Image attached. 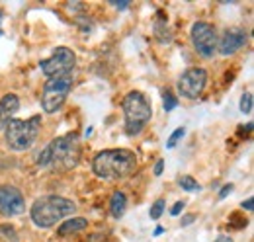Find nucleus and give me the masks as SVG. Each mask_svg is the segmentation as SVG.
<instances>
[{
    "label": "nucleus",
    "mask_w": 254,
    "mask_h": 242,
    "mask_svg": "<svg viewBox=\"0 0 254 242\" xmlns=\"http://www.w3.org/2000/svg\"><path fill=\"white\" fill-rule=\"evenodd\" d=\"M49 166H59L63 170H72L80 160V143L76 135H64L51 141L47 147Z\"/></svg>",
    "instance_id": "nucleus-4"
},
{
    "label": "nucleus",
    "mask_w": 254,
    "mask_h": 242,
    "mask_svg": "<svg viewBox=\"0 0 254 242\" xmlns=\"http://www.w3.org/2000/svg\"><path fill=\"white\" fill-rule=\"evenodd\" d=\"M243 209H249V211H253L254 209V203H253V199H247L245 203H243Z\"/></svg>",
    "instance_id": "nucleus-24"
},
{
    "label": "nucleus",
    "mask_w": 254,
    "mask_h": 242,
    "mask_svg": "<svg viewBox=\"0 0 254 242\" xmlns=\"http://www.w3.org/2000/svg\"><path fill=\"white\" fill-rule=\"evenodd\" d=\"M137 166L135 154L127 149H110L98 152L92 160V170L102 180H122L127 178Z\"/></svg>",
    "instance_id": "nucleus-1"
},
{
    "label": "nucleus",
    "mask_w": 254,
    "mask_h": 242,
    "mask_svg": "<svg viewBox=\"0 0 254 242\" xmlns=\"http://www.w3.org/2000/svg\"><path fill=\"white\" fill-rule=\"evenodd\" d=\"M162 168H164V160H159V162L155 164V176H160V174H162Z\"/></svg>",
    "instance_id": "nucleus-23"
},
{
    "label": "nucleus",
    "mask_w": 254,
    "mask_h": 242,
    "mask_svg": "<svg viewBox=\"0 0 254 242\" xmlns=\"http://www.w3.org/2000/svg\"><path fill=\"white\" fill-rule=\"evenodd\" d=\"M176 106H178V100H176L170 92H166V94H164V110H166V112H172Z\"/></svg>",
    "instance_id": "nucleus-19"
},
{
    "label": "nucleus",
    "mask_w": 254,
    "mask_h": 242,
    "mask_svg": "<svg viewBox=\"0 0 254 242\" xmlns=\"http://www.w3.org/2000/svg\"><path fill=\"white\" fill-rule=\"evenodd\" d=\"M18 110H20V98L16 94H6L0 100V129H4L10 121L14 120Z\"/></svg>",
    "instance_id": "nucleus-12"
},
{
    "label": "nucleus",
    "mask_w": 254,
    "mask_h": 242,
    "mask_svg": "<svg viewBox=\"0 0 254 242\" xmlns=\"http://www.w3.org/2000/svg\"><path fill=\"white\" fill-rule=\"evenodd\" d=\"M191 221H193V215H188V219H186V221H182V225H190Z\"/></svg>",
    "instance_id": "nucleus-27"
},
{
    "label": "nucleus",
    "mask_w": 254,
    "mask_h": 242,
    "mask_svg": "<svg viewBox=\"0 0 254 242\" xmlns=\"http://www.w3.org/2000/svg\"><path fill=\"white\" fill-rule=\"evenodd\" d=\"M122 108H124V116H126V133L129 137H137L153 116L147 96L137 90L129 92L124 98Z\"/></svg>",
    "instance_id": "nucleus-3"
},
{
    "label": "nucleus",
    "mask_w": 254,
    "mask_h": 242,
    "mask_svg": "<svg viewBox=\"0 0 254 242\" xmlns=\"http://www.w3.org/2000/svg\"><path fill=\"white\" fill-rule=\"evenodd\" d=\"M39 118L32 120H12L4 127L6 135V145L12 151H28L32 149L37 133H39Z\"/></svg>",
    "instance_id": "nucleus-5"
},
{
    "label": "nucleus",
    "mask_w": 254,
    "mask_h": 242,
    "mask_svg": "<svg viewBox=\"0 0 254 242\" xmlns=\"http://www.w3.org/2000/svg\"><path fill=\"white\" fill-rule=\"evenodd\" d=\"M180 187H182L184 191H199V189H201V185L193 180L191 176H182V178H180Z\"/></svg>",
    "instance_id": "nucleus-15"
},
{
    "label": "nucleus",
    "mask_w": 254,
    "mask_h": 242,
    "mask_svg": "<svg viewBox=\"0 0 254 242\" xmlns=\"http://www.w3.org/2000/svg\"><path fill=\"white\" fill-rule=\"evenodd\" d=\"M88 227V221L82 219V217H72V219H66L63 225L59 227V235L61 237H68V235H74V233H80Z\"/></svg>",
    "instance_id": "nucleus-13"
},
{
    "label": "nucleus",
    "mask_w": 254,
    "mask_h": 242,
    "mask_svg": "<svg viewBox=\"0 0 254 242\" xmlns=\"http://www.w3.org/2000/svg\"><path fill=\"white\" fill-rule=\"evenodd\" d=\"M184 205H186L184 201H176V203L172 205V209H170V215H174V217H176V215H180L182 209H184Z\"/></svg>",
    "instance_id": "nucleus-20"
},
{
    "label": "nucleus",
    "mask_w": 254,
    "mask_h": 242,
    "mask_svg": "<svg viewBox=\"0 0 254 242\" xmlns=\"http://www.w3.org/2000/svg\"><path fill=\"white\" fill-rule=\"evenodd\" d=\"M231 191H233V183H227V185L223 187L221 191H219V197H221V199H223V197H227Z\"/></svg>",
    "instance_id": "nucleus-21"
},
{
    "label": "nucleus",
    "mask_w": 254,
    "mask_h": 242,
    "mask_svg": "<svg viewBox=\"0 0 254 242\" xmlns=\"http://www.w3.org/2000/svg\"><path fill=\"white\" fill-rule=\"evenodd\" d=\"M207 84V70L201 66H191L188 70L182 72V76L178 78V92L188 98V100H195L201 96V92Z\"/></svg>",
    "instance_id": "nucleus-9"
},
{
    "label": "nucleus",
    "mask_w": 254,
    "mask_h": 242,
    "mask_svg": "<svg viewBox=\"0 0 254 242\" xmlns=\"http://www.w3.org/2000/svg\"><path fill=\"white\" fill-rule=\"evenodd\" d=\"M162 231H164V229H162V227H157V229H155V233H153V235H155V237H160V235H162Z\"/></svg>",
    "instance_id": "nucleus-26"
},
{
    "label": "nucleus",
    "mask_w": 254,
    "mask_h": 242,
    "mask_svg": "<svg viewBox=\"0 0 254 242\" xmlns=\"http://www.w3.org/2000/svg\"><path fill=\"white\" fill-rule=\"evenodd\" d=\"M162 211H164V201H162V199H157V201L153 203V207H151V213H149V215H151V219L157 221V219H160Z\"/></svg>",
    "instance_id": "nucleus-18"
},
{
    "label": "nucleus",
    "mask_w": 254,
    "mask_h": 242,
    "mask_svg": "<svg viewBox=\"0 0 254 242\" xmlns=\"http://www.w3.org/2000/svg\"><path fill=\"white\" fill-rule=\"evenodd\" d=\"M74 211H76V205L70 199L61 197V195H43L37 201H33L30 217H32L35 227L51 229Z\"/></svg>",
    "instance_id": "nucleus-2"
},
{
    "label": "nucleus",
    "mask_w": 254,
    "mask_h": 242,
    "mask_svg": "<svg viewBox=\"0 0 254 242\" xmlns=\"http://www.w3.org/2000/svg\"><path fill=\"white\" fill-rule=\"evenodd\" d=\"M241 112L243 114H251L253 112V94L251 92H245L241 96Z\"/></svg>",
    "instance_id": "nucleus-16"
},
{
    "label": "nucleus",
    "mask_w": 254,
    "mask_h": 242,
    "mask_svg": "<svg viewBox=\"0 0 254 242\" xmlns=\"http://www.w3.org/2000/svg\"><path fill=\"white\" fill-rule=\"evenodd\" d=\"M24 207H26L24 197L16 187H12V185L0 187V213L2 215H6V217L20 215L24 211Z\"/></svg>",
    "instance_id": "nucleus-11"
},
{
    "label": "nucleus",
    "mask_w": 254,
    "mask_h": 242,
    "mask_svg": "<svg viewBox=\"0 0 254 242\" xmlns=\"http://www.w3.org/2000/svg\"><path fill=\"white\" fill-rule=\"evenodd\" d=\"M247 45V31L241 28H231L221 33V37L217 39V51L223 57L235 55L237 51H241Z\"/></svg>",
    "instance_id": "nucleus-10"
},
{
    "label": "nucleus",
    "mask_w": 254,
    "mask_h": 242,
    "mask_svg": "<svg viewBox=\"0 0 254 242\" xmlns=\"http://www.w3.org/2000/svg\"><path fill=\"white\" fill-rule=\"evenodd\" d=\"M190 35L195 51L201 57L211 59L217 53V33H215V28L211 24H207V22H195L191 26Z\"/></svg>",
    "instance_id": "nucleus-8"
},
{
    "label": "nucleus",
    "mask_w": 254,
    "mask_h": 242,
    "mask_svg": "<svg viewBox=\"0 0 254 242\" xmlns=\"http://www.w3.org/2000/svg\"><path fill=\"white\" fill-rule=\"evenodd\" d=\"M215 242H233V241H231L229 237H225V235H221V237H217V241H215Z\"/></svg>",
    "instance_id": "nucleus-25"
},
{
    "label": "nucleus",
    "mask_w": 254,
    "mask_h": 242,
    "mask_svg": "<svg viewBox=\"0 0 254 242\" xmlns=\"http://www.w3.org/2000/svg\"><path fill=\"white\" fill-rule=\"evenodd\" d=\"M184 135H186V129H184V127H178V129L170 135V139H168V143H166V149H174V147L178 145V141H180Z\"/></svg>",
    "instance_id": "nucleus-17"
},
{
    "label": "nucleus",
    "mask_w": 254,
    "mask_h": 242,
    "mask_svg": "<svg viewBox=\"0 0 254 242\" xmlns=\"http://www.w3.org/2000/svg\"><path fill=\"white\" fill-rule=\"evenodd\" d=\"M114 8H118V10H127L129 8V2H110Z\"/></svg>",
    "instance_id": "nucleus-22"
},
{
    "label": "nucleus",
    "mask_w": 254,
    "mask_h": 242,
    "mask_svg": "<svg viewBox=\"0 0 254 242\" xmlns=\"http://www.w3.org/2000/svg\"><path fill=\"white\" fill-rule=\"evenodd\" d=\"M72 88V74L49 78L41 92V108L45 114H55L61 110L68 92Z\"/></svg>",
    "instance_id": "nucleus-6"
},
{
    "label": "nucleus",
    "mask_w": 254,
    "mask_h": 242,
    "mask_svg": "<svg viewBox=\"0 0 254 242\" xmlns=\"http://www.w3.org/2000/svg\"><path fill=\"white\" fill-rule=\"evenodd\" d=\"M126 209H127L126 193H124V191H114L112 201H110V211H112V215H114L116 219H120V217H124Z\"/></svg>",
    "instance_id": "nucleus-14"
},
{
    "label": "nucleus",
    "mask_w": 254,
    "mask_h": 242,
    "mask_svg": "<svg viewBox=\"0 0 254 242\" xmlns=\"http://www.w3.org/2000/svg\"><path fill=\"white\" fill-rule=\"evenodd\" d=\"M74 64H76V55H74L72 49H68V47H59V49H55L49 59L39 62L43 74L49 76V78H57V76L70 74L72 68H74Z\"/></svg>",
    "instance_id": "nucleus-7"
}]
</instances>
